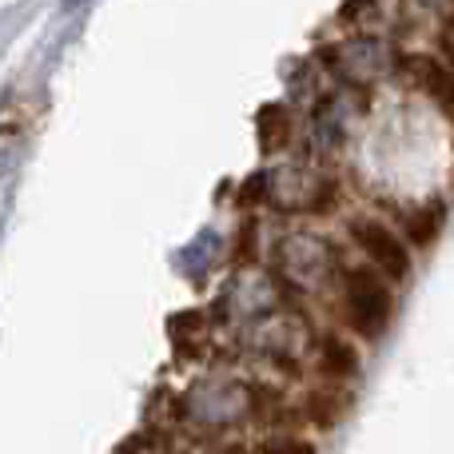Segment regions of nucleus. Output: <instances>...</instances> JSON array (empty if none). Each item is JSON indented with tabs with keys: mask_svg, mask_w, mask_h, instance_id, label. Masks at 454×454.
<instances>
[{
	"mask_svg": "<svg viewBox=\"0 0 454 454\" xmlns=\"http://www.w3.org/2000/svg\"><path fill=\"white\" fill-rule=\"evenodd\" d=\"M343 311H347V327L359 339H383L387 327L395 319V291L375 267H355L347 271L343 283Z\"/></svg>",
	"mask_w": 454,
	"mask_h": 454,
	"instance_id": "obj_1",
	"label": "nucleus"
},
{
	"mask_svg": "<svg viewBox=\"0 0 454 454\" xmlns=\"http://www.w3.org/2000/svg\"><path fill=\"white\" fill-rule=\"evenodd\" d=\"M351 235L363 247V255L371 259V267H375L387 283L411 279V247L403 243L399 231H391V227L379 223V220H355Z\"/></svg>",
	"mask_w": 454,
	"mask_h": 454,
	"instance_id": "obj_2",
	"label": "nucleus"
},
{
	"mask_svg": "<svg viewBox=\"0 0 454 454\" xmlns=\"http://www.w3.org/2000/svg\"><path fill=\"white\" fill-rule=\"evenodd\" d=\"M442 227H447V204H442V200H431V204L407 212V220H403V243L415 251H427L439 243Z\"/></svg>",
	"mask_w": 454,
	"mask_h": 454,
	"instance_id": "obj_3",
	"label": "nucleus"
},
{
	"mask_svg": "<svg viewBox=\"0 0 454 454\" xmlns=\"http://www.w3.org/2000/svg\"><path fill=\"white\" fill-rule=\"evenodd\" d=\"M415 68H419V84H423V92L447 112V120L454 124V72L439 60H415Z\"/></svg>",
	"mask_w": 454,
	"mask_h": 454,
	"instance_id": "obj_4",
	"label": "nucleus"
},
{
	"mask_svg": "<svg viewBox=\"0 0 454 454\" xmlns=\"http://www.w3.org/2000/svg\"><path fill=\"white\" fill-rule=\"evenodd\" d=\"M319 367H323V375H331V379H355L359 375V351H355L347 339L327 335L323 339V351H319Z\"/></svg>",
	"mask_w": 454,
	"mask_h": 454,
	"instance_id": "obj_5",
	"label": "nucleus"
},
{
	"mask_svg": "<svg viewBox=\"0 0 454 454\" xmlns=\"http://www.w3.org/2000/svg\"><path fill=\"white\" fill-rule=\"evenodd\" d=\"M283 136H287V112H283L279 104H267V108L259 112V140H263V152L279 148Z\"/></svg>",
	"mask_w": 454,
	"mask_h": 454,
	"instance_id": "obj_6",
	"label": "nucleus"
},
{
	"mask_svg": "<svg viewBox=\"0 0 454 454\" xmlns=\"http://www.w3.org/2000/svg\"><path fill=\"white\" fill-rule=\"evenodd\" d=\"M339 407H343V403L331 399V395H311V403H307V419L319 423V427H331L339 419Z\"/></svg>",
	"mask_w": 454,
	"mask_h": 454,
	"instance_id": "obj_7",
	"label": "nucleus"
},
{
	"mask_svg": "<svg viewBox=\"0 0 454 454\" xmlns=\"http://www.w3.org/2000/svg\"><path fill=\"white\" fill-rule=\"evenodd\" d=\"M255 454H315V447L303 439H267L263 447H255Z\"/></svg>",
	"mask_w": 454,
	"mask_h": 454,
	"instance_id": "obj_8",
	"label": "nucleus"
},
{
	"mask_svg": "<svg viewBox=\"0 0 454 454\" xmlns=\"http://www.w3.org/2000/svg\"><path fill=\"white\" fill-rule=\"evenodd\" d=\"M375 4V0H343V8H339V20L343 24H351V20H359L363 12H367V8Z\"/></svg>",
	"mask_w": 454,
	"mask_h": 454,
	"instance_id": "obj_9",
	"label": "nucleus"
},
{
	"mask_svg": "<svg viewBox=\"0 0 454 454\" xmlns=\"http://www.w3.org/2000/svg\"><path fill=\"white\" fill-rule=\"evenodd\" d=\"M439 48H442V56H447V68L454 72V36H450V32L439 40Z\"/></svg>",
	"mask_w": 454,
	"mask_h": 454,
	"instance_id": "obj_10",
	"label": "nucleus"
},
{
	"mask_svg": "<svg viewBox=\"0 0 454 454\" xmlns=\"http://www.w3.org/2000/svg\"><path fill=\"white\" fill-rule=\"evenodd\" d=\"M450 36H454V12H450Z\"/></svg>",
	"mask_w": 454,
	"mask_h": 454,
	"instance_id": "obj_11",
	"label": "nucleus"
}]
</instances>
